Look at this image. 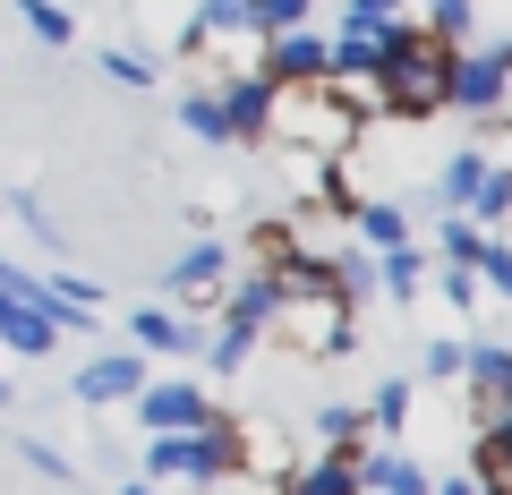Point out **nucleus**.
<instances>
[{
	"mask_svg": "<svg viewBox=\"0 0 512 495\" xmlns=\"http://www.w3.org/2000/svg\"><path fill=\"white\" fill-rule=\"evenodd\" d=\"M444 69H453V43H436L427 26L393 18L359 103H376V120H427V111H444Z\"/></svg>",
	"mask_w": 512,
	"mask_h": 495,
	"instance_id": "obj_1",
	"label": "nucleus"
},
{
	"mask_svg": "<svg viewBox=\"0 0 512 495\" xmlns=\"http://www.w3.org/2000/svg\"><path fill=\"white\" fill-rule=\"evenodd\" d=\"M359 129H367V111L350 103V94H333V86H282L256 146H265V154H308V163L342 171L350 154H359Z\"/></svg>",
	"mask_w": 512,
	"mask_h": 495,
	"instance_id": "obj_2",
	"label": "nucleus"
},
{
	"mask_svg": "<svg viewBox=\"0 0 512 495\" xmlns=\"http://www.w3.org/2000/svg\"><path fill=\"white\" fill-rule=\"evenodd\" d=\"M248 470V427L231 419V410H214L205 427H188V436H146V453H137V478H154V487H222V478Z\"/></svg>",
	"mask_w": 512,
	"mask_h": 495,
	"instance_id": "obj_3",
	"label": "nucleus"
},
{
	"mask_svg": "<svg viewBox=\"0 0 512 495\" xmlns=\"http://www.w3.org/2000/svg\"><path fill=\"white\" fill-rule=\"evenodd\" d=\"M504 94H512V52L495 35H478V43H461L453 52V69H444V111H461V120H504Z\"/></svg>",
	"mask_w": 512,
	"mask_h": 495,
	"instance_id": "obj_4",
	"label": "nucleus"
},
{
	"mask_svg": "<svg viewBox=\"0 0 512 495\" xmlns=\"http://www.w3.org/2000/svg\"><path fill=\"white\" fill-rule=\"evenodd\" d=\"M197 86H214V103H222V129H231V146H256V137H265V111H274V77L256 69V60H222V69H205Z\"/></svg>",
	"mask_w": 512,
	"mask_h": 495,
	"instance_id": "obj_5",
	"label": "nucleus"
},
{
	"mask_svg": "<svg viewBox=\"0 0 512 495\" xmlns=\"http://www.w3.org/2000/svg\"><path fill=\"white\" fill-rule=\"evenodd\" d=\"M128 410H137V427H146V436H188V427L214 419V393H205L197 376H146Z\"/></svg>",
	"mask_w": 512,
	"mask_h": 495,
	"instance_id": "obj_6",
	"label": "nucleus"
},
{
	"mask_svg": "<svg viewBox=\"0 0 512 495\" xmlns=\"http://www.w3.org/2000/svg\"><path fill=\"white\" fill-rule=\"evenodd\" d=\"M461 385H470V427H504V410H512V342L504 333H470Z\"/></svg>",
	"mask_w": 512,
	"mask_h": 495,
	"instance_id": "obj_7",
	"label": "nucleus"
},
{
	"mask_svg": "<svg viewBox=\"0 0 512 495\" xmlns=\"http://www.w3.org/2000/svg\"><path fill=\"white\" fill-rule=\"evenodd\" d=\"M154 376V359L146 350H94V359H77V376H69V393L86 410H111V402H137V385Z\"/></svg>",
	"mask_w": 512,
	"mask_h": 495,
	"instance_id": "obj_8",
	"label": "nucleus"
},
{
	"mask_svg": "<svg viewBox=\"0 0 512 495\" xmlns=\"http://www.w3.org/2000/svg\"><path fill=\"white\" fill-rule=\"evenodd\" d=\"M231 248H222V239H188L180 257L163 265V291H171V308H214V291L222 282H231Z\"/></svg>",
	"mask_w": 512,
	"mask_h": 495,
	"instance_id": "obj_9",
	"label": "nucleus"
},
{
	"mask_svg": "<svg viewBox=\"0 0 512 495\" xmlns=\"http://www.w3.org/2000/svg\"><path fill=\"white\" fill-rule=\"evenodd\" d=\"M128 350H146V359H197L205 350V325L171 299H146V308L128 316Z\"/></svg>",
	"mask_w": 512,
	"mask_h": 495,
	"instance_id": "obj_10",
	"label": "nucleus"
},
{
	"mask_svg": "<svg viewBox=\"0 0 512 495\" xmlns=\"http://www.w3.org/2000/svg\"><path fill=\"white\" fill-rule=\"evenodd\" d=\"M256 69L274 77V86H325V26H282V35H265V52H256Z\"/></svg>",
	"mask_w": 512,
	"mask_h": 495,
	"instance_id": "obj_11",
	"label": "nucleus"
},
{
	"mask_svg": "<svg viewBox=\"0 0 512 495\" xmlns=\"http://www.w3.org/2000/svg\"><path fill=\"white\" fill-rule=\"evenodd\" d=\"M487 163H495V146H453L444 154L436 171H427V205H436V214H470V197H478V180H487Z\"/></svg>",
	"mask_w": 512,
	"mask_h": 495,
	"instance_id": "obj_12",
	"label": "nucleus"
},
{
	"mask_svg": "<svg viewBox=\"0 0 512 495\" xmlns=\"http://www.w3.org/2000/svg\"><path fill=\"white\" fill-rule=\"evenodd\" d=\"M43 316L60 333H103V282L94 274H43Z\"/></svg>",
	"mask_w": 512,
	"mask_h": 495,
	"instance_id": "obj_13",
	"label": "nucleus"
},
{
	"mask_svg": "<svg viewBox=\"0 0 512 495\" xmlns=\"http://www.w3.org/2000/svg\"><path fill=\"white\" fill-rule=\"evenodd\" d=\"M359 495H436V478L402 444H359Z\"/></svg>",
	"mask_w": 512,
	"mask_h": 495,
	"instance_id": "obj_14",
	"label": "nucleus"
},
{
	"mask_svg": "<svg viewBox=\"0 0 512 495\" xmlns=\"http://www.w3.org/2000/svg\"><path fill=\"white\" fill-rule=\"evenodd\" d=\"M60 342H69V333L43 316V282H35V299H18V308L0 316V359H52Z\"/></svg>",
	"mask_w": 512,
	"mask_h": 495,
	"instance_id": "obj_15",
	"label": "nucleus"
},
{
	"mask_svg": "<svg viewBox=\"0 0 512 495\" xmlns=\"http://www.w3.org/2000/svg\"><path fill=\"white\" fill-rule=\"evenodd\" d=\"M410 410H419V385H410V376H376V393L359 402L367 444H402L410 436Z\"/></svg>",
	"mask_w": 512,
	"mask_h": 495,
	"instance_id": "obj_16",
	"label": "nucleus"
},
{
	"mask_svg": "<svg viewBox=\"0 0 512 495\" xmlns=\"http://www.w3.org/2000/svg\"><path fill=\"white\" fill-rule=\"evenodd\" d=\"M350 239H359L367 257L410 248V205H402V197H359V205H350Z\"/></svg>",
	"mask_w": 512,
	"mask_h": 495,
	"instance_id": "obj_17",
	"label": "nucleus"
},
{
	"mask_svg": "<svg viewBox=\"0 0 512 495\" xmlns=\"http://www.w3.org/2000/svg\"><path fill=\"white\" fill-rule=\"evenodd\" d=\"M367 282H376L393 308H410V299L427 291V248L410 239V248H384V257H367Z\"/></svg>",
	"mask_w": 512,
	"mask_h": 495,
	"instance_id": "obj_18",
	"label": "nucleus"
},
{
	"mask_svg": "<svg viewBox=\"0 0 512 495\" xmlns=\"http://www.w3.org/2000/svg\"><path fill=\"white\" fill-rule=\"evenodd\" d=\"M282 495H359V453H308L282 478Z\"/></svg>",
	"mask_w": 512,
	"mask_h": 495,
	"instance_id": "obj_19",
	"label": "nucleus"
},
{
	"mask_svg": "<svg viewBox=\"0 0 512 495\" xmlns=\"http://www.w3.org/2000/svg\"><path fill=\"white\" fill-rule=\"evenodd\" d=\"M171 120H180V137H197V146L231 154V129H222V103H214V86H180V94H171Z\"/></svg>",
	"mask_w": 512,
	"mask_h": 495,
	"instance_id": "obj_20",
	"label": "nucleus"
},
{
	"mask_svg": "<svg viewBox=\"0 0 512 495\" xmlns=\"http://www.w3.org/2000/svg\"><path fill=\"white\" fill-rule=\"evenodd\" d=\"M299 427H308V444H316V453H359V444H367V419H359V402H316Z\"/></svg>",
	"mask_w": 512,
	"mask_h": 495,
	"instance_id": "obj_21",
	"label": "nucleus"
},
{
	"mask_svg": "<svg viewBox=\"0 0 512 495\" xmlns=\"http://www.w3.org/2000/svg\"><path fill=\"white\" fill-rule=\"evenodd\" d=\"M478 18H487V9H478V0H410V26H427V35L436 43H478Z\"/></svg>",
	"mask_w": 512,
	"mask_h": 495,
	"instance_id": "obj_22",
	"label": "nucleus"
},
{
	"mask_svg": "<svg viewBox=\"0 0 512 495\" xmlns=\"http://www.w3.org/2000/svg\"><path fill=\"white\" fill-rule=\"evenodd\" d=\"M256 350H265V333H248V325H231V316H222V325L205 333V350H197V359H205V376H248V359H256Z\"/></svg>",
	"mask_w": 512,
	"mask_h": 495,
	"instance_id": "obj_23",
	"label": "nucleus"
},
{
	"mask_svg": "<svg viewBox=\"0 0 512 495\" xmlns=\"http://www.w3.org/2000/svg\"><path fill=\"white\" fill-rule=\"evenodd\" d=\"M9 9H18V26L43 43V52H69V43H77V18H69V0H9Z\"/></svg>",
	"mask_w": 512,
	"mask_h": 495,
	"instance_id": "obj_24",
	"label": "nucleus"
},
{
	"mask_svg": "<svg viewBox=\"0 0 512 495\" xmlns=\"http://www.w3.org/2000/svg\"><path fill=\"white\" fill-rule=\"evenodd\" d=\"M94 77H103V86H120V94H146V86H154V52L103 43V52H94Z\"/></svg>",
	"mask_w": 512,
	"mask_h": 495,
	"instance_id": "obj_25",
	"label": "nucleus"
},
{
	"mask_svg": "<svg viewBox=\"0 0 512 495\" xmlns=\"http://www.w3.org/2000/svg\"><path fill=\"white\" fill-rule=\"evenodd\" d=\"M504 214H512V171L487 163V180H478V197H470V222H478L487 239H504Z\"/></svg>",
	"mask_w": 512,
	"mask_h": 495,
	"instance_id": "obj_26",
	"label": "nucleus"
},
{
	"mask_svg": "<svg viewBox=\"0 0 512 495\" xmlns=\"http://www.w3.org/2000/svg\"><path fill=\"white\" fill-rule=\"evenodd\" d=\"M461 359H470V333H436L419 350V376L410 385H461Z\"/></svg>",
	"mask_w": 512,
	"mask_h": 495,
	"instance_id": "obj_27",
	"label": "nucleus"
},
{
	"mask_svg": "<svg viewBox=\"0 0 512 495\" xmlns=\"http://www.w3.org/2000/svg\"><path fill=\"white\" fill-rule=\"evenodd\" d=\"M0 214H18V222H26V239H35L43 257H60V222H52V205H43L35 188H18V197L0 205Z\"/></svg>",
	"mask_w": 512,
	"mask_h": 495,
	"instance_id": "obj_28",
	"label": "nucleus"
},
{
	"mask_svg": "<svg viewBox=\"0 0 512 495\" xmlns=\"http://www.w3.org/2000/svg\"><path fill=\"white\" fill-rule=\"evenodd\" d=\"M427 282L444 291V308H453V316L487 308V291H478V274H470V265H436V257H427Z\"/></svg>",
	"mask_w": 512,
	"mask_h": 495,
	"instance_id": "obj_29",
	"label": "nucleus"
},
{
	"mask_svg": "<svg viewBox=\"0 0 512 495\" xmlns=\"http://www.w3.org/2000/svg\"><path fill=\"white\" fill-rule=\"evenodd\" d=\"M478 239H487V231H478L470 214H444V222H436V248H427V257H436V265H470V257H478Z\"/></svg>",
	"mask_w": 512,
	"mask_h": 495,
	"instance_id": "obj_30",
	"label": "nucleus"
},
{
	"mask_svg": "<svg viewBox=\"0 0 512 495\" xmlns=\"http://www.w3.org/2000/svg\"><path fill=\"white\" fill-rule=\"evenodd\" d=\"M470 274H478V291H487V299H512V248H504V239H478Z\"/></svg>",
	"mask_w": 512,
	"mask_h": 495,
	"instance_id": "obj_31",
	"label": "nucleus"
},
{
	"mask_svg": "<svg viewBox=\"0 0 512 495\" xmlns=\"http://www.w3.org/2000/svg\"><path fill=\"white\" fill-rule=\"evenodd\" d=\"M248 18H256V43H265V35H282V26H308L316 0H248Z\"/></svg>",
	"mask_w": 512,
	"mask_h": 495,
	"instance_id": "obj_32",
	"label": "nucleus"
},
{
	"mask_svg": "<svg viewBox=\"0 0 512 495\" xmlns=\"http://www.w3.org/2000/svg\"><path fill=\"white\" fill-rule=\"evenodd\" d=\"M18 461H26V470H35V478H77V461L60 453L52 436H18Z\"/></svg>",
	"mask_w": 512,
	"mask_h": 495,
	"instance_id": "obj_33",
	"label": "nucleus"
},
{
	"mask_svg": "<svg viewBox=\"0 0 512 495\" xmlns=\"http://www.w3.org/2000/svg\"><path fill=\"white\" fill-rule=\"evenodd\" d=\"M120 495H163V487H154V478H120Z\"/></svg>",
	"mask_w": 512,
	"mask_h": 495,
	"instance_id": "obj_34",
	"label": "nucleus"
},
{
	"mask_svg": "<svg viewBox=\"0 0 512 495\" xmlns=\"http://www.w3.org/2000/svg\"><path fill=\"white\" fill-rule=\"evenodd\" d=\"M9 402H18V385H9V376H0V410H9Z\"/></svg>",
	"mask_w": 512,
	"mask_h": 495,
	"instance_id": "obj_35",
	"label": "nucleus"
},
{
	"mask_svg": "<svg viewBox=\"0 0 512 495\" xmlns=\"http://www.w3.org/2000/svg\"><path fill=\"white\" fill-rule=\"evenodd\" d=\"M120 9H128V0H120Z\"/></svg>",
	"mask_w": 512,
	"mask_h": 495,
	"instance_id": "obj_36",
	"label": "nucleus"
}]
</instances>
